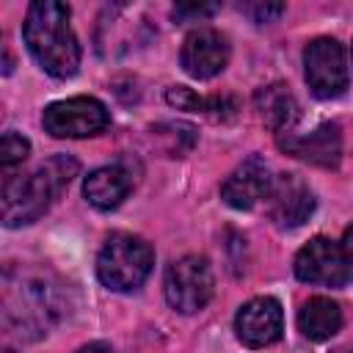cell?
Wrapping results in <instances>:
<instances>
[{
    "label": "cell",
    "mask_w": 353,
    "mask_h": 353,
    "mask_svg": "<svg viewBox=\"0 0 353 353\" xmlns=\"http://www.w3.org/2000/svg\"><path fill=\"white\" fill-rule=\"evenodd\" d=\"M80 165L77 160L66 154H55L39 168L28 174H11L3 182V223L8 229L28 226L39 221L52 201L69 188V182L77 176Z\"/></svg>",
    "instance_id": "2"
},
{
    "label": "cell",
    "mask_w": 353,
    "mask_h": 353,
    "mask_svg": "<svg viewBox=\"0 0 353 353\" xmlns=\"http://www.w3.org/2000/svg\"><path fill=\"white\" fill-rule=\"evenodd\" d=\"M339 248H342V259H345V265H347V273L353 276V226L345 232Z\"/></svg>",
    "instance_id": "21"
},
{
    "label": "cell",
    "mask_w": 353,
    "mask_h": 353,
    "mask_svg": "<svg viewBox=\"0 0 353 353\" xmlns=\"http://www.w3.org/2000/svg\"><path fill=\"white\" fill-rule=\"evenodd\" d=\"M58 312H61L58 292L47 281L22 279V273L19 281H14V276L6 273L3 325L8 334H17L19 339H39L58 320Z\"/></svg>",
    "instance_id": "3"
},
{
    "label": "cell",
    "mask_w": 353,
    "mask_h": 353,
    "mask_svg": "<svg viewBox=\"0 0 353 353\" xmlns=\"http://www.w3.org/2000/svg\"><path fill=\"white\" fill-rule=\"evenodd\" d=\"M182 69L196 80H210L229 63V41L215 28H196L185 36L179 50Z\"/></svg>",
    "instance_id": "10"
},
{
    "label": "cell",
    "mask_w": 353,
    "mask_h": 353,
    "mask_svg": "<svg viewBox=\"0 0 353 353\" xmlns=\"http://www.w3.org/2000/svg\"><path fill=\"white\" fill-rule=\"evenodd\" d=\"M74 353H113V350H110V345H105V342H88V345H83V347L74 350Z\"/></svg>",
    "instance_id": "22"
},
{
    "label": "cell",
    "mask_w": 353,
    "mask_h": 353,
    "mask_svg": "<svg viewBox=\"0 0 353 353\" xmlns=\"http://www.w3.org/2000/svg\"><path fill=\"white\" fill-rule=\"evenodd\" d=\"M292 268H295V276L303 284L339 287L350 279L339 243H334L328 237H312L306 245H301V251L295 254Z\"/></svg>",
    "instance_id": "8"
},
{
    "label": "cell",
    "mask_w": 353,
    "mask_h": 353,
    "mask_svg": "<svg viewBox=\"0 0 353 353\" xmlns=\"http://www.w3.org/2000/svg\"><path fill=\"white\" fill-rule=\"evenodd\" d=\"M165 102L176 110H193V113H207V99L199 97L193 88L188 85H171L165 91Z\"/></svg>",
    "instance_id": "18"
},
{
    "label": "cell",
    "mask_w": 353,
    "mask_h": 353,
    "mask_svg": "<svg viewBox=\"0 0 353 353\" xmlns=\"http://www.w3.org/2000/svg\"><path fill=\"white\" fill-rule=\"evenodd\" d=\"M130 190H132V174L119 163L99 165L83 179V196L97 210H116Z\"/></svg>",
    "instance_id": "14"
},
{
    "label": "cell",
    "mask_w": 353,
    "mask_h": 353,
    "mask_svg": "<svg viewBox=\"0 0 353 353\" xmlns=\"http://www.w3.org/2000/svg\"><path fill=\"white\" fill-rule=\"evenodd\" d=\"M279 146L287 154L320 168H336L342 160V132L336 124H320L309 135L287 132V138H279Z\"/></svg>",
    "instance_id": "13"
},
{
    "label": "cell",
    "mask_w": 353,
    "mask_h": 353,
    "mask_svg": "<svg viewBox=\"0 0 353 353\" xmlns=\"http://www.w3.org/2000/svg\"><path fill=\"white\" fill-rule=\"evenodd\" d=\"M152 268H154L152 245L130 232H113L97 254V276L108 290L116 292L138 290L149 279Z\"/></svg>",
    "instance_id": "4"
},
{
    "label": "cell",
    "mask_w": 353,
    "mask_h": 353,
    "mask_svg": "<svg viewBox=\"0 0 353 353\" xmlns=\"http://www.w3.org/2000/svg\"><path fill=\"white\" fill-rule=\"evenodd\" d=\"M298 328L312 342H325L342 328V309L336 301L314 295L298 309Z\"/></svg>",
    "instance_id": "15"
},
{
    "label": "cell",
    "mask_w": 353,
    "mask_h": 353,
    "mask_svg": "<svg viewBox=\"0 0 353 353\" xmlns=\"http://www.w3.org/2000/svg\"><path fill=\"white\" fill-rule=\"evenodd\" d=\"M218 8H221V6H215V3H176L171 14H174V19H179V22H196V19L212 17Z\"/></svg>",
    "instance_id": "20"
},
{
    "label": "cell",
    "mask_w": 353,
    "mask_h": 353,
    "mask_svg": "<svg viewBox=\"0 0 353 353\" xmlns=\"http://www.w3.org/2000/svg\"><path fill=\"white\" fill-rule=\"evenodd\" d=\"M240 11H243L251 22L265 25V22L279 19V17L287 11V6H284V3H243V6H240Z\"/></svg>",
    "instance_id": "19"
},
{
    "label": "cell",
    "mask_w": 353,
    "mask_h": 353,
    "mask_svg": "<svg viewBox=\"0 0 353 353\" xmlns=\"http://www.w3.org/2000/svg\"><path fill=\"white\" fill-rule=\"evenodd\" d=\"M303 74H306L309 91L317 99L342 97L347 91V83H350L342 44L331 36L312 39L303 50Z\"/></svg>",
    "instance_id": "7"
},
{
    "label": "cell",
    "mask_w": 353,
    "mask_h": 353,
    "mask_svg": "<svg viewBox=\"0 0 353 353\" xmlns=\"http://www.w3.org/2000/svg\"><path fill=\"white\" fill-rule=\"evenodd\" d=\"M270 221L281 229H295L314 212V193L298 174H279L268 196Z\"/></svg>",
    "instance_id": "12"
},
{
    "label": "cell",
    "mask_w": 353,
    "mask_h": 353,
    "mask_svg": "<svg viewBox=\"0 0 353 353\" xmlns=\"http://www.w3.org/2000/svg\"><path fill=\"white\" fill-rule=\"evenodd\" d=\"M163 290H165V301L171 303V309L182 314H193L204 309L215 292V276H212L207 256L185 254L174 259L165 270Z\"/></svg>",
    "instance_id": "5"
},
{
    "label": "cell",
    "mask_w": 353,
    "mask_h": 353,
    "mask_svg": "<svg viewBox=\"0 0 353 353\" xmlns=\"http://www.w3.org/2000/svg\"><path fill=\"white\" fill-rule=\"evenodd\" d=\"M273 174L270 165L265 163V157L251 154L245 157L221 185V199L234 207V210H251L259 201H268L270 188H273Z\"/></svg>",
    "instance_id": "11"
},
{
    "label": "cell",
    "mask_w": 353,
    "mask_h": 353,
    "mask_svg": "<svg viewBox=\"0 0 353 353\" xmlns=\"http://www.w3.org/2000/svg\"><path fill=\"white\" fill-rule=\"evenodd\" d=\"M28 154H30V141L25 135H19L17 130H8L3 135V141H0V165L3 168L19 165Z\"/></svg>",
    "instance_id": "17"
},
{
    "label": "cell",
    "mask_w": 353,
    "mask_h": 353,
    "mask_svg": "<svg viewBox=\"0 0 353 353\" xmlns=\"http://www.w3.org/2000/svg\"><path fill=\"white\" fill-rule=\"evenodd\" d=\"M284 331L281 303L270 295L245 301L234 314V334L245 347H268Z\"/></svg>",
    "instance_id": "9"
},
{
    "label": "cell",
    "mask_w": 353,
    "mask_h": 353,
    "mask_svg": "<svg viewBox=\"0 0 353 353\" xmlns=\"http://www.w3.org/2000/svg\"><path fill=\"white\" fill-rule=\"evenodd\" d=\"M256 110H259L262 121L273 132H279V135L290 132L295 127L298 116H301V108H298L295 97L281 83H273L268 88H259V94H256Z\"/></svg>",
    "instance_id": "16"
},
{
    "label": "cell",
    "mask_w": 353,
    "mask_h": 353,
    "mask_svg": "<svg viewBox=\"0 0 353 353\" xmlns=\"http://www.w3.org/2000/svg\"><path fill=\"white\" fill-rule=\"evenodd\" d=\"M69 17L72 11L66 3L36 0L28 6L22 22V39L28 44V52L47 74L58 80L77 74L80 66V44L69 25Z\"/></svg>",
    "instance_id": "1"
},
{
    "label": "cell",
    "mask_w": 353,
    "mask_h": 353,
    "mask_svg": "<svg viewBox=\"0 0 353 353\" xmlns=\"http://www.w3.org/2000/svg\"><path fill=\"white\" fill-rule=\"evenodd\" d=\"M41 124L52 138H91L108 130L110 110L97 97H69L47 105Z\"/></svg>",
    "instance_id": "6"
}]
</instances>
